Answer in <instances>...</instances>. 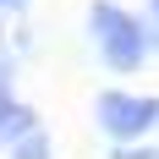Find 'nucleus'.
Returning a JSON list of instances; mask_svg holds the SVG:
<instances>
[{
    "label": "nucleus",
    "instance_id": "f257e3e1",
    "mask_svg": "<svg viewBox=\"0 0 159 159\" xmlns=\"http://www.w3.org/2000/svg\"><path fill=\"white\" fill-rule=\"evenodd\" d=\"M93 33H99V44H104V61H110L115 71H132V66H143V28H137V22H132L121 6L99 0V6H93Z\"/></svg>",
    "mask_w": 159,
    "mask_h": 159
},
{
    "label": "nucleus",
    "instance_id": "f03ea898",
    "mask_svg": "<svg viewBox=\"0 0 159 159\" xmlns=\"http://www.w3.org/2000/svg\"><path fill=\"white\" fill-rule=\"evenodd\" d=\"M154 121H159V99H132V93H104L99 99V126L110 132L115 143L143 137Z\"/></svg>",
    "mask_w": 159,
    "mask_h": 159
},
{
    "label": "nucleus",
    "instance_id": "7ed1b4c3",
    "mask_svg": "<svg viewBox=\"0 0 159 159\" xmlns=\"http://www.w3.org/2000/svg\"><path fill=\"white\" fill-rule=\"evenodd\" d=\"M16 159H49V143H44V132H28V137L16 143Z\"/></svg>",
    "mask_w": 159,
    "mask_h": 159
},
{
    "label": "nucleus",
    "instance_id": "20e7f679",
    "mask_svg": "<svg viewBox=\"0 0 159 159\" xmlns=\"http://www.w3.org/2000/svg\"><path fill=\"white\" fill-rule=\"evenodd\" d=\"M6 6H16V0H0V11H6Z\"/></svg>",
    "mask_w": 159,
    "mask_h": 159
},
{
    "label": "nucleus",
    "instance_id": "39448f33",
    "mask_svg": "<svg viewBox=\"0 0 159 159\" xmlns=\"http://www.w3.org/2000/svg\"><path fill=\"white\" fill-rule=\"evenodd\" d=\"M154 16H159V0H154Z\"/></svg>",
    "mask_w": 159,
    "mask_h": 159
}]
</instances>
